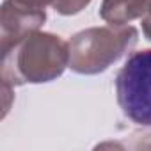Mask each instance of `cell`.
Here are the masks:
<instances>
[{
    "label": "cell",
    "instance_id": "cell-8",
    "mask_svg": "<svg viewBox=\"0 0 151 151\" xmlns=\"http://www.w3.org/2000/svg\"><path fill=\"white\" fill-rule=\"evenodd\" d=\"M140 25H142L144 36L151 41V4H149V7H147V13L140 18Z\"/></svg>",
    "mask_w": 151,
    "mask_h": 151
},
{
    "label": "cell",
    "instance_id": "cell-9",
    "mask_svg": "<svg viewBox=\"0 0 151 151\" xmlns=\"http://www.w3.org/2000/svg\"><path fill=\"white\" fill-rule=\"evenodd\" d=\"M20 2L30 6V7H37V9H45L46 6H52L53 0H20Z\"/></svg>",
    "mask_w": 151,
    "mask_h": 151
},
{
    "label": "cell",
    "instance_id": "cell-5",
    "mask_svg": "<svg viewBox=\"0 0 151 151\" xmlns=\"http://www.w3.org/2000/svg\"><path fill=\"white\" fill-rule=\"evenodd\" d=\"M151 4V0H103L100 6V16L109 25L123 27L133 20H140Z\"/></svg>",
    "mask_w": 151,
    "mask_h": 151
},
{
    "label": "cell",
    "instance_id": "cell-1",
    "mask_svg": "<svg viewBox=\"0 0 151 151\" xmlns=\"http://www.w3.org/2000/svg\"><path fill=\"white\" fill-rule=\"evenodd\" d=\"M69 68L68 41L52 32L36 30L2 53L0 77L13 87L23 84H46Z\"/></svg>",
    "mask_w": 151,
    "mask_h": 151
},
{
    "label": "cell",
    "instance_id": "cell-7",
    "mask_svg": "<svg viewBox=\"0 0 151 151\" xmlns=\"http://www.w3.org/2000/svg\"><path fill=\"white\" fill-rule=\"evenodd\" d=\"M13 86L11 84H7V82H2V94H4V110H2V117H6L7 116V112H9V109H11V94H13Z\"/></svg>",
    "mask_w": 151,
    "mask_h": 151
},
{
    "label": "cell",
    "instance_id": "cell-6",
    "mask_svg": "<svg viewBox=\"0 0 151 151\" xmlns=\"http://www.w3.org/2000/svg\"><path fill=\"white\" fill-rule=\"evenodd\" d=\"M93 0H53L52 7L62 16H73L84 11Z\"/></svg>",
    "mask_w": 151,
    "mask_h": 151
},
{
    "label": "cell",
    "instance_id": "cell-2",
    "mask_svg": "<svg viewBox=\"0 0 151 151\" xmlns=\"http://www.w3.org/2000/svg\"><path fill=\"white\" fill-rule=\"evenodd\" d=\"M139 39V32L132 25H105L80 30L68 41L69 69L78 75H98L107 71L124 53H128Z\"/></svg>",
    "mask_w": 151,
    "mask_h": 151
},
{
    "label": "cell",
    "instance_id": "cell-4",
    "mask_svg": "<svg viewBox=\"0 0 151 151\" xmlns=\"http://www.w3.org/2000/svg\"><path fill=\"white\" fill-rule=\"evenodd\" d=\"M46 22L45 9L30 7L20 0H4L0 9V50L7 52Z\"/></svg>",
    "mask_w": 151,
    "mask_h": 151
},
{
    "label": "cell",
    "instance_id": "cell-3",
    "mask_svg": "<svg viewBox=\"0 0 151 151\" xmlns=\"http://www.w3.org/2000/svg\"><path fill=\"white\" fill-rule=\"evenodd\" d=\"M116 98L128 121L151 128V48L133 52L117 71Z\"/></svg>",
    "mask_w": 151,
    "mask_h": 151
}]
</instances>
